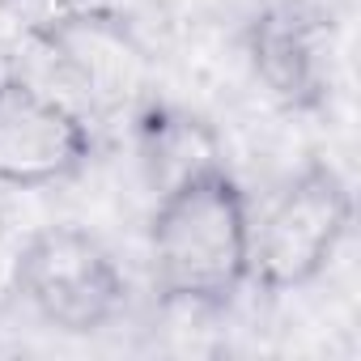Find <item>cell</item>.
<instances>
[{"label":"cell","instance_id":"6da1fadb","mask_svg":"<svg viewBox=\"0 0 361 361\" xmlns=\"http://www.w3.org/2000/svg\"><path fill=\"white\" fill-rule=\"evenodd\" d=\"M251 196L221 161L157 196L149 276L166 306L226 310L251 285Z\"/></svg>","mask_w":361,"mask_h":361},{"label":"cell","instance_id":"7a4b0ae2","mask_svg":"<svg viewBox=\"0 0 361 361\" xmlns=\"http://www.w3.org/2000/svg\"><path fill=\"white\" fill-rule=\"evenodd\" d=\"M353 230V188L331 161H306L251 226V289L281 298L314 285Z\"/></svg>","mask_w":361,"mask_h":361},{"label":"cell","instance_id":"3957f363","mask_svg":"<svg viewBox=\"0 0 361 361\" xmlns=\"http://www.w3.org/2000/svg\"><path fill=\"white\" fill-rule=\"evenodd\" d=\"M22 302L56 331L94 336L128 310V276L115 251L81 226L35 230L13 264Z\"/></svg>","mask_w":361,"mask_h":361},{"label":"cell","instance_id":"277c9868","mask_svg":"<svg viewBox=\"0 0 361 361\" xmlns=\"http://www.w3.org/2000/svg\"><path fill=\"white\" fill-rule=\"evenodd\" d=\"M30 39L90 102V111H136L145 102L153 64L128 18L98 5H77L43 18Z\"/></svg>","mask_w":361,"mask_h":361},{"label":"cell","instance_id":"5b68a950","mask_svg":"<svg viewBox=\"0 0 361 361\" xmlns=\"http://www.w3.org/2000/svg\"><path fill=\"white\" fill-rule=\"evenodd\" d=\"M98 153L90 115L68 98L0 77V188L39 192L77 178Z\"/></svg>","mask_w":361,"mask_h":361},{"label":"cell","instance_id":"8992f818","mask_svg":"<svg viewBox=\"0 0 361 361\" xmlns=\"http://www.w3.org/2000/svg\"><path fill=\"white\" fill-rule=\"evenodd\" d=\"M243 51L276 106L293 115L327 106L336 81V18L319 0H268L243 30Z\"/></svg>","mask_w":361,"mask_h":361},{"label":"cell","instance_id":"52a82bcc","mask_svg":"<svg viewBox=\"0 0 361 361\" xmlns=\"http://www.w3.org/2000/svg\"><path fill=\"white\" fill-rule=\"evenodd\" d=\"M136 140H140V161L157 196L174 183H183V178L226 161L221 140L204 119L178 106L149 102V98L136 106Z\"/></svg>","mask_w":361,"mask_h":361},{"label":"cell","instance_id":"ba28073f","mask_svg":"<svg viewBox=\"0 0 361 361\" xmlns=\"http://www.w3.org/2000/svg\"><path fill=\"white\" fill-rule=\"evenodd\" d=\"M0 5H9V0H0Z\"/></svg>","mask_w":361,"mask_h":361}]
</instances>
